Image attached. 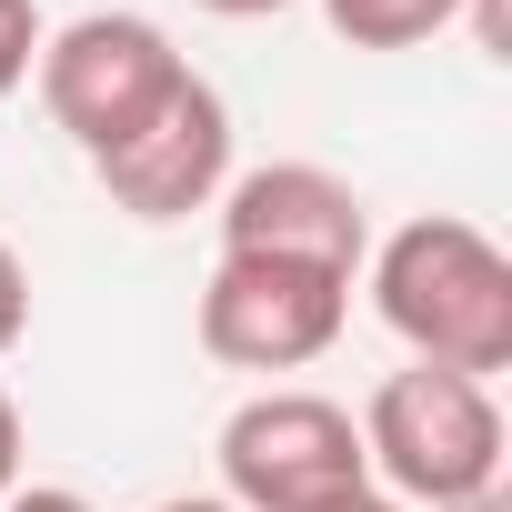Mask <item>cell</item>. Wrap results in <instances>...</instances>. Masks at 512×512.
<instances>
[{
    "instance_id": "obj_1",
    "label": "cell",
    "mask_w": 512,
    "mask_h": 512,
    "mask_svg": "<svg viewBox=\"0 0 512 512\" xmlns=\"http://www.w3.org/2000/svg\"><path fill=\"white\" fill-rule=\"evenodd\" d=\"M362 282H372L382 332H392L412 362L462 372V382L512 372V251H502L482 221L422 211V221L382 231L372 262H362Z\"/></svg>"
},
{
    "instance_id": "obj_2",
    "label": "cell",
    "mask_w": 512,
    "mask_h": 512,
    "mask_svg": "<svg viewBox=\"0 0 512 512\" xmlns=\"http://www.w3.org/2000/svg\"><path fill=\"white\" fill-rule=\"evenodd\" d=\"M362 462H372V492H392L402 512H472V502H502L512 432L492 382L402 362L362 402Z\"/></svg>"
},
{
    "instance_id": "obj_3",
    "label": "cell",
    "mask_w": 512,
    "mask_h": 512,
    "mask_svg": "<svg viewBox=\"0 0 512 512\" xmlns=\"http://www.w3.org/2000/svg\"><path fill=\"white\" fill-rule=\"evenodd\" d=\"M31 81H41L51 131H71L81 161H111L131 131H151V111L191 81V61L141 11H81V21H61L41 41V71Z\"/></svg>"
},
{
    "instance_id": "obj_4",
    "label": "cell",
    "mask_w": 512,
    "mask_h": 512,
    "mask_svg": "<svg viewBox=\"0 0 512 512\" xmlns=\"http://www.w3.org/2000/svg\"><path fill=\"white\" fill-rule=\"evenodd\" d=\"M221 502L231 512H332L352 492H372V462H362V422L322 392H251L221 442Z\"/></svg>"
},
{
    "instance_id": "obj_5",
    "label": "cell",
    "mask_w": 512,
    "mask_h": 512,
    "mask_svg": "<svg viewBox=\"0 0 512 512\" xmlns=\"http://www.w3.org/2000/svg\"><path fill=\"white\" fill-rule=\"evenodd\" d=\"M352 322V282L302 272V262H241L221 251L201 282V352L221 372H302L342 342Z\"/></svg>"
},
{
    "instance_id": "obj_6",
    "label": "cell",
    "mask_w": 512,
    "mask_h": 512,
    "mask_svg": "<svg viewBox=\"0 0 512 512\" xmlns=\"http://www.w3.org/2000/svg\"><path fill=\"white\" fill-rule=\"evenodd\" d=\"M211 221H221V251H241V262H302V272H332V282H362V262H372V211L322 161L231 171Z\"/></svg>"
},
{
    "instance_id": "obj_7",
    "label": "cell",
    "mask_w": 512,
    "mask_h": 512,
    "mask_svg": "<svg viewBox=\"0 0 512 512\" xmlns=\"http://www.w3.org/2000/svg\"><path fill=\"white\" fill-rule=\"evenodd\" d=\"M101 171V191H111V211H131V221H191V211H211L221 201V181H231V111H221V91L191 71L161 111H151V131H131L111 161H91Z\"/></svg>"
},
{
    "instance_id": "obj_8",
    "label": "cell",
    "mask_w": 512,
    "mask_h": 512,
    "mask_svg": "<svg viewBox=\"0 0 512 512\" xmlns=\"http://www.w3.org/2000/svg\"><path fill=\"white\" fill-rule=\"evenodd\" d=\"M472 0H322V21L352 41V51H412L432 31H452Z\"/></svg>"
},
{
    "instance_id": "obj_9",
    "label": "cell",
    "mask_w": 512,
    "mask_h": 512,
    "mask_svg": "<svg viewBox=\"0 0 512 512\" xmlns=\"http://www.w3.org/2000/svg\"><path fill=\"white\" fill-rule=\"evenodd\" d=\"M41 41H51L41 0H0V101H11V91L41 71Z\"/></svg>"
},
{
    "instance_id": "obj_10",
    "label": "cell",
    "mask_w": 512,
    "mask_h": 512,
    "mask_svg": "<svg viewBox=\"0 0 512 512\" xmlns=\"http://www.w3.org/2000/svg\"><path fill=\"white\" fill-rule=\"evenodd\" d=\"M21 332H31V262L0 241V352H21Z\"/></svg>"
},
{
    "instance_id": "obj_11",
    "label": "cell",
    "mask_w": 512,
    "mask_h": 512,
    "mask_svg": "<svg viewBox=\"0 0 512 512\" xmlns=\"http://www.w3.org/2000/svg\"><path fill=\"white\" fill-rule=\"evenodd\" d=\"M21 452H31V432H21V402L0 392V502L21 492Z\"/></svg>"
},
{
    "instance_id": "obj_12",
    "label": "cell",
    "mask_w": 512,
    "mask_h": 512,
    "mask_svg": "<svg viewBox=\"0 0 512 512\" xmlns=\"http://www.w3.org/2000/svg\"><path fill=\"white\" fill-rule=\"evenodd\" d=\"M0 512H91V492H71V482H21Z\"/></svg>"
},
{
    "instance_id": "obj_13",
    "label": "cell",
    "mask_w": 512,
    "mask_h": 512,
    "mask_svg": "<svg viewBox=\"0 0 512 512\" xmlns=\"http://www.w3.org/2000/svg\"><path fill=\"white\" fill-rule=\"evenodd\" d=\"M211 21H272V11H292V0H201Z\"/></svg>"
},
{
    "instance_id": "obj_14",
    "label": "cell",
    "mask_w": 512,
    "mask_h": 512,
    "mask_svg": "<svg viewBox=\"0 0 512 512\" xmlns=\"http://www.w3.org/2000/svg\"><path fill=\"white\" fill-rule=\"evenodd\" d=\"M151 512H231L221 492H171V502H151Z\"/></svg>"
},
{
    "instance_id": "obj_15",
    "label": "cell",
    "mask_w": 512,
    "mask_h": 512,
    "mask_svg": "<svg viewBox=\"0 0 512 512\" xmlns=\"http://www.w3.org/2000/svg\"><path fill=\"white\" fill-rule=\"evenodd\" d=\"M332 512H402L392 492H352V502H332Z\"/></svg>"
}]
</instances>
